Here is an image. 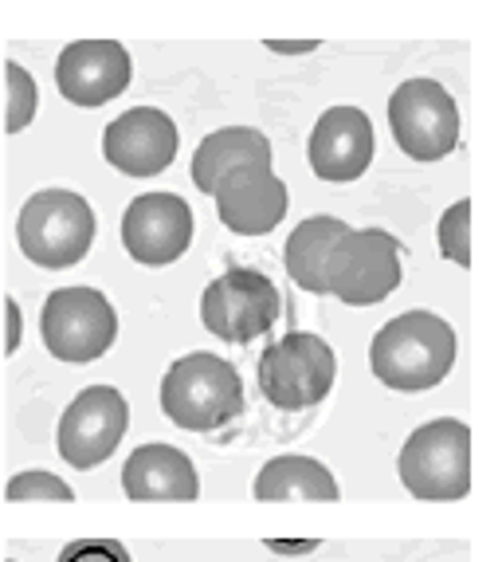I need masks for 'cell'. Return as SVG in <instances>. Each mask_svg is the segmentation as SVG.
Instances as JSON below:
<instances>
[{
	"mask_svg": "<svg viewBox=\"0 0 502 562\" xmlns=\"http://www.w3.org/2000/svg\"><path fill=\"white\" fill-rule=\"evenodd\" d=\"M389 126L412 161H440L459 142V106L436 79H404L389 94Z\"/></svg>",
	"mask_w": 502,
	"mask_h": 562,
	"instance_id": "8",
	"label": "cell"
},
{
	"mask_svg": "<svg viewBox=\"0 0 502 562\" xmlns=\"http://www.w3.org/2000/svg\"><path fill=\"white\" fill-rule=\"evenodd\" d=\"M436 248L444 260L459 263V268H471V201H456L440 216L436 225Z\"/></svg>",
	"mask_w": 502,
	"mask_h": 562,
	"instance_id": "20",
	"label": "cell"
},
{
	"mask_svg": "<svg viewBox=\"0 0 502 562\" xmlns=\"http://www.w3.org/2000/svg\"><path fill=\"white\" fill-rule=\"evenodd\" d=\"M267 47L279 56H303V52H315L318 40H267Z\"/></svg>",
	"mask_w": 502,
	"mask_h": 562,
	"instance_id": "26",
	"label": "cell"
},
{
	"mask_svg": "<svg viewBox=\"0 0 502 562\" xmlns=\"http://www.w3.org/2000/svg\"><path fill=\"white\" fill-rule=\"evenodd\" d=\"M181 146L178 122L158 106H134L103 131V158L126 178H158L173 166Z\"/></svg>",
	"mask_w": 502,
	"mask_h": 562,
	"instance_id": "12",
	"label": "cell"
},
{
	"mask_svg": "<svg viewBox=\"0 0 502 562\" xmlns=\"http://www.w3.org/2000/svg\"><path fill=\"white\" fill-rule=\"evenodd\" d=\"M213 201L220 225L240 236L275 233L290 209L287 181L275 178L271 166H240L232 173H224L213 189Z\"/></svg>",
	"mask_w": 502,
	"mask_h": 562,
	"instance_id": "14",
	"label": "cell"
},
{
	"mask_svg": "<svg viewBox=\"0 0 502 562\" xmlns=\"http://www.w3.org/2000/svg\"><path fill=\"white\" fill-rule=\"evenodd\" d=\"M283 315L279 288L255 268H228L201 295V323L224 342L263 338Z\"/></svg>",
	"mask_w": 502,
	"mask_h": 562,
	"instance_id": "9",
	"label": "cell"
},
{
	"mask_svg": "<svg viewBox=\"0 0 502 562\" xmlns=\"http://www.w3.org/2000/svg\"><path fill=\"white\" fill-rule=\"evenodd\" d=\"M12 562H16V559H12Z\"/></svg>",
	"mask_w": 502,
	"mask_h": 562,
	"instance_id": "27",
	"label": "cell"
},
{
	"mask_svg": "<svg viewBox=\"0 0 502 562\" xmlns=\"http://www.w3.org/2000/svg\"><path fill=\"white\" fill-rule=\"evenodd\" d=\"M134 79V59L118 40H75L56 59V87L75 106L114 103Z\"/></svg>",
	"mask_w": 502,
	"mask_h": 562,
	"instance_id": "13",
	"label": "cell"
},
{
	"mask_svg": "<svg viewBox=\"0 0 502 562\" xmlns=\"http://www.w3.org/2000/svg\"><path fill=\"white\" fill-rule=\"evenodd\" d=\"M39 335L52 358L67 366H87L103 358L118 338V311L99 288H59L39 311Z\"/></svg>",
	"mask_w": 502,
	"mask_h": 562,
	"instance_id": "7",
	"label": "cell"
},
{
	"mask_svg": "<svg viewBox=\"0 0 502 562\" xmlns=\"http://www.w3.org/2000/svg\"><path fill=\"white\" fill-rule=\"evenodd\" d=\"M456 366V330L436 311H404L369 342L373 378L400 394H424Z\"/></svg>",
	"mask_w": 502,
	"mask_h": 562,
	"instance_id": "1",
	"label": "cell"
},
{
	"mask_svg": "<svg viewBox=\"0 0 502 562\" xmlns=\"http://www.w3.org/2000/svg\"><path fill=\"white\" fill-rule=\"evenodd\" d=\"M4 499H12V504H28V499H56V504H67V499H75V492L56 472L32 469V472H16V476L9 480Z\"/></svg>",
	"mask_w": 502,
	"mask_h": 562,
	"instance_id": "22",
	"label": "cell"
},
{
	"mask_svg": "<svg viewBox=\"0 0 502 562\" xmlns=\"http://www.w3.org/2000/svg\"><path fill=\"white\" fill-rule=\"evenodd\" d=\"M161 413L178 429L213 432L243 413V378L228 358L193 350L161 378Z\"/></svg>",
	"mask_w": 502,
	"mask_h": 562,
	"instance_id": "2",
	"label": "cell"
},
{
	"mask_svg": "<svg viewBox=\"0 0 502 562\" xmlns=\"http://www.w3.org/2000/svg\"><path fill=\"white\" fill-rule=\"evenodd\" d=\"M24 342V311L16 300H4V355H16Z\"/></svg>",
	"mask_w": 502,
	"mask_h": 562,
	"instance_id": "24",
	"label": "cell"
},
{
	"mask_svg": "<svg viewBox=\"0 0 502 562\" xmlns=\"http://www.w3.org/2000/svg\"><path fill=\"white\" fill-rule=\"evenodd\" d=\"M334 378L338 358L315 330H290L279 342H271L260 358V390L283 413L315 409L334 390Z\"/></svg>",
	"mask_w": 502,
	"mask_h": 562,
	"instance_id": "6",
	"label": "cell"
},
{
	"mask_svg": "<svg viewBox=\"0 0 502 562\" xmlns=\"http://www.w3.org/2000/svg\"><path fill=\"white\" fill-rule=\"evenodd\" d=\"M373 150H377V138H373V122L362 106H330L315 122L307 142L315 178L334 181V186L362 178L373 166Z\"/></svg>",
	"mask_w": 502,
	"mask_h": 562,
	"instance_id": "15",
	"label": "cell"
},
{
	"mask_svg": "<svg viewBox=\"0 0 502 562\" xmlns=\"http://www.w3.org/2000/svg\"><path fill=\"white\" fill-rule=\"evenodd\" d=\"M4 79H9V119H4V131L20 134V131H28L32 119H36V111H39L36 79H32L28 67H20L16 59L4 64Z\"/></svg>",
	"mask_w": 502,
	"mask_h": 562,
	"instance_id": "21",
	"label": "cell"
},
{
	"mask_svg": "<svg viewBox=\"0 0 502 562\" xmlns=\"http://www.w3.org/2000/svg\"><path fill=\"white\" fill-rule=\"evenodd\" d=\"M56 562H134L118 539H75L59 551Z\"/></svg>",
	"mask_w": 502,
	"mask_h": 562,
	"instance_id": "23",
	"label": "cell"
},
{
	"mask_svg": "<svg viewBox=\"0 0 502 562\" xmlns=\"http://www.w3.org/2000/svg\"><path fill=\"white\" fill-rule=\"evenodd\" d=\"M122 492L138 504H189L201 496V476L189 452L173 445H138L122 464Z\"/></svg>",
	"mask_w": 502,
	"mask_h": 562,
	"instance_id": "16",
	"label": "cell"
},
{
	"mask_svg": "<svg viewBox=\"0 0 502 562\" xmlns=\"http://www.w3.org/2000/svg\"><path fill=\"white\" fill-rule=\"evenodd\" d=\"M193 209L178 193H141L122 213V244L146 268L178 263L193 244Z\"/></svg>",
	"mask_w": 502,
	"mask_h": 562,
	"instance_id": "11",
	"label": "cell"
},
{
	"mask_svg": "<svg viewBox=\"0 0 502 562\" xmlns=\"http://www.w3.org/2000/svg\"><path fill=\"white\" fill-rule=\"evenodd\" d=\"M400 288V240L385 228H345L326 252L322 295L345 307H373Z\"/></svg>",
	"mask_w": 502,
	"mask_h": 562,
	"instance_id": "5",
	"label": "cell"
},
{
	"mask_svg": "<svg viewBox=\"0 0 502 562\" xmlns=\"http://www.w3.org/2000/svg\"><path fill=\"white\" fill-rule=\"evenodd\" d=\"M94 228H99V221H94V209L87 205V198H79L71 189H39L20 209L16 240L20 252L36 268L64 272L91 252Z\"/></svg>",
	"mask_w": 502,
	"mask_h": 562,
	"instance_id": "3",
	"label": "cell"
},
{
	"mask_svg": "<svg viewBox=\"0 0 502 562\" xmlns=\"http://www.w3.org/2000/svg\"><path fill=\"white\" fill-rule=\"evenodd\" d=\"M130 429V405L114 385H87L83 394L64 409L56 429V449L64 464L91 472L118 452L122 437Z\"/></svg>",
	"mask_w": 502,
	"mask_h": 562,
	"instance_id": "10",
	"label": "cell"
},
{
	"mask_svg": "<svg viewBox=\"0 0 502 562\" xmlns=\"http://www.w3.org/2000/svg\"><path fill=\"white\" fill-rule=\"evenodd\" d=\"M400 484L429 504H452L471 492V429L459 417L420 425L397 457Z\"/></svg>",
	"mask_w": 502,
	"mask_h": 562,
	"instance_id": "4",
	"label": "cell"
},
{
	"mask_svg": "<svg viewBox=\"0 0 502 562\" xmlns=\"http://www.w3.org/2000/svg\"><path fill=\"white\" fill-rule=\"evenodd\" d=\"M275 150H271V142L263 131L255 126H220V131L208 134L193 154V181L201 193L213 198L216 181L224 173H232L240 166H271Z\"/></svg>",
	"mask_w": 502,
	"mask_h": 562,
	"instance_id": "17",
	"label": "cell"
},
{
	"mask_svg": "<svg viewBox=\"0 0 502 562\" xmlns=\"http://www.w3.org/2000/svg\"><path fill=\"white\" fill-rule=\"evenodd\" d=\"M318 547V539H267V551L275 554H315Z\"/></svg>",
	"mask_w": 502,
	"mask_h": 562,
	"instance_id": "25",
	"label": "cell"
},
{
	"mask_svg": "<svg viewBox=\"0 0 502 562\" xmlns=\"http://www.w3.org/2000/svg\"><path fill=\"white\" fill-rule=\"evenodd\" d=\"M251 496L263 499V504H283V499H322V504H334V499H342V492H338L334 472L326 469L322 460L275 457L260 469Z\"/></svg>",
	"mask_w": 502,
	"mask_h": 562,
	"instance_id": "18",
	"label": "cell"
},
{
	"mask_svg": "<svg viewBox=\"0 0 502 562\" xmlns=\"http://www.w3.org/2000/svg\"><path fill=\"white\" fill-rule=\"evenodd\" d=\"M345 221L338 216H307L303 225H295V233L287 236V276L310 295H322V263L326 252L334 248V240L345 233Z\"/></svg>",
	"mask_w": 502,
	"mask_h": 562,
	"instance_id": "19",
	"label": "cell"
}]
</instances>
